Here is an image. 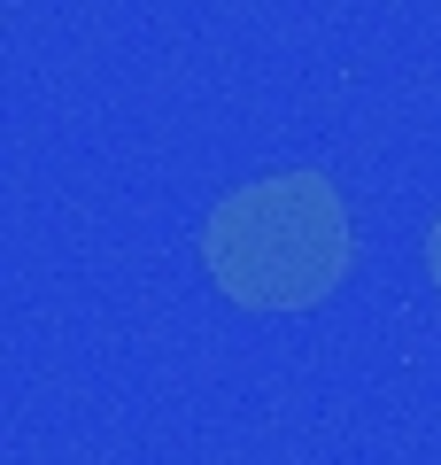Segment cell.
Returning a JSON list of instances; mask_svg holds the SVG:
<instances>
[{
  "instance_id": "obj_1",
  "label": "cell",
  "mask_w": 441,
  "mask_h": 465,
  "mask_svg": "<svg viewBox=\"0 0 441 465\" xmlns=\"http://www.w3.org/2000/svg\"><path fill=\"white\" fill-rule=\"evenodd\" d=\"M357 264V225L326 171H271L201 217V272L240 311H318Z\"/></svg>"
},
{
  "instance_id": "obj_2",
  "label": "cell",
  "mask_w": 441,
  "mask_h": 465,
  "mask_svg": "<svg viewBox=\"0 0 441 465\" xmlns=\"http://www.w3.org/2000/svg\"><path fill=\"white\" fill-rule=\"evenodd\" d=\"M426 280H434V295H441V217L426 225Z\"/></svg>"
}]
</instances>
